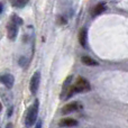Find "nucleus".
Here are the masks:
<instances>
[{"label": "nucleus", "mask_w": 128, "mask_h": 128, "mask_svg": "<svg viewBox=\"0 0 128 128\" xmlns=\"http://www.w3.org/2000/svg\"><path fill=\"white\" fill-rule=\"evenodd\" d=\"M28 1L29 0H12V4L15 7H18V8H22L28 4Z\"/></svg>", "instance_id": "obj_12"}, {"label": "nucleus", "mask_w": 128, "mask_h": 128, "mask_svg": "<svg viewBox=\"0 0 128 128\" xmlns=\"http://www.w3.org/2000/svg\"><path fill=\"white\" fill-rule=\"evenodd\" d=\"M91 90V86H90V82L83 76H79L76 79V81L74 82L73 86H71L70 90H68V94H66L65 99H68L71 98L74 93H83V92H88V91Z\"/></svg>", "instance_id": "obj_1"}, {"label": "nucleus", "mask_w": 128, "mask_h": 128, "mask_svg": "<svg viewBox=\"0 0 128 128\" xmlns=\"http://www.w3.org/2000/svg\"><path fill=\"white\" fill-rule=\"evenodd\" d=\"M38 109H40L38 100H35V102L29 107L28 111H27L26 119H25V122H26L27 127H32L34 124H35L36 119H37V116H38Z\"/></svg>", "instance_id": "obj_2"}, {"label": "nucleus", "mask_w": 128, "mask_h": 128, "mask_svg": "<svg viewBox=\"0 0 128 128\" xmlns=\"http://www.w3.org/2000/svg\"><path fill=\"white\" fill-rule=\"evenodd\" d=\"M81 104L78 101H74V102H71V104H68L62 108V114L63 115H68V114H71V112H74V111L79 110L81 109Z\"/></svg>", "instance_id": "obj_5"}, {"label": "nucleus", "mask_w": 128, "mask_h": 128, "mask_svg": "<svg viewBox=\"0 0 128 128\" xmlns=\"http://www.w3.org/2000/svg\"><path fill=\"white\" fill-rule=\"evenodd\" d=\"M71 81H72V75H70V76L66 78L65 82L63 83V90H62V93L60 94V97L62 98V99H65L66 94H68V90H70V88H71Z\"/></svg>", "instance_id": "obj_7"}, {"label": "nucleus", "mask_w": 128, "mask_h": 128, "mask_svg": "<svg viewBox=\"0 0 128 128\" xmlns=\"http://www.w3.org/2000/svg\"><path fill=\"white\" fill-rule=\"evenodd\" d=\"M1 12H2V4H0V14H1Z\"/></svg>", "instance_id": "obj_16"}, {"label": "nucleus", "mask_w": 128, "mask_h": 128, "mask_svg": "<svg viewBox=\"0 0 128 128\" xmlns=\"http://www.w3.org/2000/svg\"><path fill=\"white\" fill-rule=\"evenodd\" d=\"M35 128H42V122H36V125H35Z\"/></svg>", "instance_id": "obj_14"}, {"label": "nucleus", "mask_w": 128, "mask_h": 128, "mask_svg": "<svg viewBox=\"0 0 128 128\" xmlns=\"http://www.w3.org/2000/svg\"><path fill=\"white\" fill-rule=\"evenodd\" d=\"M106 8H107L106 2L102 1V2H99V4H97L94 6V8H93V10H92V16H93V17H96V16L102 14L104 10H106Z\"/></svg>", "instance_id": "obj_8"}, {"label": "nucleus", "mask_w": 128, "mask_h": 128, "mask_svg": "<svg viewBox=\"0 0 128 128\" xmlns=\"http://www.w3.org/2000/svg\"><path fill=\"white\" fill-rule=\"evenodd\" d=\"M86 37H88V34H86V29L82 28L79 33V43L81 44L82 47L86 46Z\"/></svg>", "instance_id": "obj_10"}, {"label": "nucleus", "mask_w": 128, "mask_h": 128, "mask_svg": "<svg viewBox=\"0 0 128 128\" xmlns=\"http://www.w3.org/2000/svg\"><path fill=\"white\" fill-rule=\"evenodd\" d=\"M18 26L19 25L16 24L12 19H10L9 24L7 25V36L10 40H14L16 37H17V34H18Z\"/></svg>", "instance_id": "obj_4"}, {"label": "nucleus", "mask_w": 128, "mask_h": 128, "mask_svg": "<svg viewBox=\"0 0 128 128\" xmlns=\"http://www.w3.org/2000/svg\"><path fill=\"white\" fill-rule=\"evenodd\" d=\"M58 22H60V24H65V22H66V20H65V19H64V18L62 17V16H61V17H58Z\"/></svg>", "instance_id": "obj_13"}, {"label": "nucleus", "mask_w": 128, "mask_h": 128, "mask_svg": "<svg viewBox=\"0 0 128 128\" xmlns=\"http://www.w3.org/2000/svg\"><path fill=\"white\" fill-rule=\"evenodd\" d=\"M40 73L36 71L30 78V82H29V90H30L32 94H36L40 88Z\"/></svg>", "instance_id": "obj_3"}, {"label": "nucleus", "mask_w": 128, "mask_h": 128, "mask_svg": "<svg viewBox=\"0 0 128 128\" xmlns=\"http://www.w3.org/2000/svg\"><path fill=\"white\" fill-rule=\"evenodd\" d=\"M1 109H2V106H1V104H0V111H1Z\"/></svg>", "instance_id": "obj_17"}, {"label": "nucleus", "mask_w": 128, "mask_h": 128, "mask_svg": "<svg viewBox=\"0 0 128 128\" xmlns=\"http://www.w3.org/2000/svg\"><path fill=\"white\" fill-rule=\"evenodd\" d=\"M6 128H12V125H11V124H8V125L6 126Z\"/></svg>", "instance_id": "obj_15"}, {"label": "nucleus", "mask_w": 128, "mask_h": 128, "mask_svg": "<svg viewBox=\"0 0 128 128\" xmlns=\"http://www.w3.org/2000/svg\"><path fill=\"white\" fill-rule=\"evenodd\" d=\"M0 82H1L7 89H11L14 86V82H15V79H14V75L7 73V74L0 75Z\"/></svg>", "instance_id": "obj_6"}, {"label": "nucleus", "mask_w": 128, "mask_h": 128, "mask_svg": "<svg viewBox=\"0 0 128 128\" xmlns=\"http://www.w3.org/2000/svg\"><path fill=\"white\" fill-rule=\"evenodd\" d=\"M61 127H75L78 126V120L73 119V118H64L60 122Z\"/></svg>", "instance_id": "obj_9"}, {"label": "nucleus", "mask_w": 128, "mask_h": 128, "mask_svg": "<svg viewBox=\"0 0 128 128\" xmlns=\"http://www.w3.org/2000/svg\"><path fill=\"white\" fill-rule=\"evenodd\" d=\"M81 61H82V63L86 64V65H88V66H96V65H98L97 61H94L93 58H91L90 56H82Z\"/></svg>", "instance_id": "obj_11"}]
</instances>
